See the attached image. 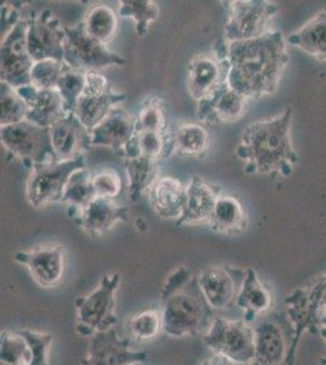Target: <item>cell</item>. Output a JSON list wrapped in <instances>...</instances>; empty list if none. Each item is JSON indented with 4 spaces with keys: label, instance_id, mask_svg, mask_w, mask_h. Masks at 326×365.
<instances>
[{
    "label": "cell",
    "instance_id": "cell-1",
    "mask_svg": "<svg viewBox=\"0 0 326 365\" xmlns=\"http://www.w3.org/2000/svg\"><path fill=\"white\" fill-rule=\"evenodd\" d=\"M227 58L230 66L228 83L248 99H260L277 91L289 63L280 31L250 41L227 42Z\"/></svg>",
    "mask_w": 326,
    "mask_h": 365
},
{
    "label": "cell",
    "instance_id": "cell-2",
    "mask_svg": "<svg viewBox=\"0 0 326 365\" xmlns=\"http://www.w3.org/2000/svg\"><path fill=\"white\" fill-rule=\"evenodd\" d=\"M292 110L280 116L253 122L245 129L236 148L238 158L246 163L248 173L291 175L298 162V155L290 138Z\"/></svg>",
    "mask_w": 326,
    "mask_h": 365
},
{
    "label": "cell",
    "instance_id": "cell-3",
    "mask_svg": "<svg viewBox=\"0 0 326 365\" xmlns=\"http://www.w3.org/2000/svg\"><path fill=\"white\" fill-rule=\"evenodd\" d=\"M213 311L198 287V279L191 278L162 299L163 332L170 337L196 336L210 329L215 320Z\"/></svg>",
    "mask_w": 326,
    "mask_h": 365
},
{
    "label": "cell",
    "instance_id": "cell-4",
    "mask_svg": "<svg viewBox=\"0 0 326 365\" xmlns=\"http://www.w3.org/2000/svg\"><path fill=\"white\" fill-rule=\"evenodd\" d=\"M120 284V274H106L96 290L76 299V328L81 336L93 337L98 332L113 329L112 327L117 323L115 296Z\"/></svg>",
    "mask_w": 326,
    "mask_h": 365
},
{
    "label": "cell",
    "instance_id": "cell-5",
    "mask_svg": "<svg viewBox=\"0 0 326 365\" xmlns=\"http://www.w3.org/2000/svg\"><path fill=\"white\" fill-rule=\"evenodd\" d=\"M87 168L84 155L67 161H51L31 168L26 182V199L36 210L62 202L71 175Z\"/></svg>",
    "mask_w": 326,
    "mask_h": 365
},
{
    "label": "cell",
    "instance_id": "cell-6",
    "mask_svg": "<svg viewBox=\"0 0 326 365\" xmlns=\"http://www.w3.org/2000/svg\"><path fill=\"white\" fill-rule=\"evenodd\" d=\"M287 317L293 327L292 340L285 365H295L296 352L305 332L317 334L320 312L326 307V275L310 287L293 291L285 299Z\"/></svg>",
    "mask_w": 326,
    "mask_h": 365
},
{
    "label": "cell",
    "instance_id": "cell-7",
    "mask_svg": "<svg viewBox=\"0 0 326 365\" xmlns=\"http://www.w3.org/2000/svg\"><path fill=\"white\" fill-rule=\"evenodd\" d=\"M228 5V20L224 27L228 43L250 41L272 32V24L279 6L265 0H233Z\"/></svg>",
    "mask_w": 326,
    "mask_h": 365
},
{
    "label": "cell",
    "instance_id": "cell-8",
    "mask_svg": "<svg viewBox=\"0 0 326 365\" xmlns=\"http://www.w3.org/2000/svg\"><path fill=\"white\" fill-rule=\"evenodd\" d=\"M203 342L215 356L234 364H250L255 356L256 331L245 320L217 317L207 330Z\"/></svg>",
    "mask_w": 326,
    "mask_h": 365
},
{
    "label": "cell",
    "instance_id": "cell-9",
    "mask_svg": "<svg viewBox=\"0 0 326 365\" xmlns=\"http://www.w3.org/2000/svg\"><path fill=\"white\" fill-rule=\"evenodd\" d=\"M65 34L63 61L72 68L100 72L108 67L126 65V58L108 49V44L99 42L88 34L83 20L73 26L65 25Z\"/></svg>",
    "mask_w": 326,
    "mask_h": 365
},
{
    "label": "cell",
    "instance_id": "cell-10",
    "mask_svg": "<svg viewBox=\"0 0 326 365\" xmlns=\"http://www.w3.org/2000/svg\"><path fill=\"white\" fill-rule=\"evenodd\" d=\"M1 145L25 166L58 161L51 145L49 128H43L25 120L16 125L0 127Z\"/></svg>",
    "mask_w": 326,
    "mask_h": 365
},
{
    "label": "cell",
    "instance_id": "cell-11",
    "mask_svg": "<svg viewBox=\"0 0 326 365\" xmlns=\"http://www.w3.org/2000/svg\"><path fill=\"white\" fill-rule=\"evenodd\" d=\"M27 29L29 20H20L3 38L0 46V82L16 89L31 84L34 65L27 44Z\"/></svg>",
    "mask_w": 326,
    "mask_h": 365
},
{
    "label": "cell",
    "instance_id": "cell-12",
    "mask_svg": "<svg viewBox=\"0 0 326 365\" xmlns=\"http://www.w3.org/2000/svg\"><path fill=\"white\" fill-rule=\"evenodd\" d=\"M126 99L127 96L121 91H113L103 73L91 71L87 72V84L73 113L83 125L91 130Z\"/></svg>",
    "mask_w": 326,
    "mask_h": 365
},
{
    "label": "cell",
    "instance_id": "cell-13",
    "mask_svg": "<svg viewBox=\"0 0 326 365\" xmlns=\"http://www.w3.org/2000/svg\"><path fill=\"white\" fill-rule=\"evenodd\" d=\"M227 42L218 43L211 53L198 55L188 67V93L195 101H201L227 82L229 76Z\"/></svg>",
    "mask_w": 326,
    "mask_h": 365
},
{
    "label": "cell",
    "instance_id": "cell-14",
    "mask_svg": "<svg viewBox=\"0 0 326 365\" xmlns=\"http://www.w3.org/2000/svg\"><path fill=\"white\" fill-rule=\"evenodd\" d=\"M65 41V25H62L49 9L29 17L27 44L34 63L48 58L63 61Z\"/></svg>",
    "mask_w": 326,
    "mask_h": 365
},
{
    "label": "cell",
    "instance_id": "cell-15",
    "mask_svg": "<svg viewBox=\"0 0 326 365\" xmlns=\"http://www.w3.org/2000/svg\"><path fill=\"white\" fill-rule=\"evenodd\" d=\"M246 270L229 266H210L198 274V284L213 309H227L235 304Z\"/></svg>",
    "mask_w": 326,
    "mask_h": 365
},
{
    "label": "cell",
    "instance_id": "cell-16",
    "mask_svg": "<svg viewBox=\"0 0 326 365\" xmlns=\"http://www.w3.org/2000/svg\"><path fill=\"white\" fill-rule=\"evenodd\" d=\"M14 261L27 267L34 282L44 289L58 287L66 272V251L61 245L19 251L14 255Z\"/></svg>",
    "mask_w": 326,
    "mask_h": 365
},
{
    "label": "cell",
    "instance_id": "cell-17",
    "mask_svg": "<svg viewBox=\"0 0 326 365\" xmlns=\"http://www.w3.org/2000/svg\"><path fill=\"white\" fill-rule=\"evenodd\" d=\"M148 357L145 351H133L131 341L121 339L115 329H111L91 337L87 354L81 359V365L136 364L146 361Z\"/></svg>",
    "mask_w": 326,
    "mask_h": 365
},
{
    "label": "cell",
    "instance_id": "cell-18",
    "mask_svg": "<svg viewBox=\"0 0 326 365\" xmlns=\"http://www.w3.org/2000/svg\"><path fill=\"white\" fill-rule=\"evenodd\" d=\"M243 94L224 82L211 96L198 103V118L203 125H217L233 123L244 116L246 101Z\"/></svg>",
    "mask_w": 326,
    "mask_h": 365
},
{
    "label": "cell",
    "instance_id": "cell-19",
    "mask_svg": "<svg viewBox=\"0 0 326 365\" xmlns=\"http://www.w3.org/2000/svg\"><path fill=\"white\" fill-rule=\"evenodd\" d=\"M51 145L58 161L83 156L91 146V130L73 113H67L49 128Z\"/></svg>",
    "mask_w": 326,
    "mask_h": 365
},
{
    "label": "cell",
    "instance_id": "cell-20",
    "mask_svg": "<svg viewBox=\"0 0 326 365\" xmlns=\"http://www.w3.org/2000/svg\"><path fill=\"white\" fill-rule=\"evenodd\" d=\"M222 191V187L208 182L201 175H191L190 182L186 185L185 208L177 225H208Z\"/></svg>",
    "mask_w": 326,
    "mask_h": 365
},
{
    "label": "cell",
    "instance_id": "cell-21",
    "mask_svg": "<svg viewBox=\"0 0 326 365\" xmlns=\"http://www.w3.org/2000/svg\"><path fill=\"white\" fill-rule=\"evenodd\" d=\"M76 225L93 237H103L121 222H127L129 210L116 200L96 197L89 206L72 216Z\"/></svg>",
    "mask_w": 326,
    "mask_h": 365
},
{
    "label": "cell",
    "instance_id": "cell-22",
    "mask_svg": "<svg viewBox=\"0 0 326 365\" xmlns=\"http://www.w3.org/2000/svg\"><path fill=\"white\" fill-rule=\"evenodd\" d=\"M91 145L105 146L121 156L136 133V117L117 106L91 130Z\"/></svg>",
    "mask_w": 326,
    "mask_h": 365
},
{
    "label": "cell",
    "instance_id": "cell-23",
    "mask_svg": "<svg viewBox=\"0 0 326 365\" xmlns=\"http://www.w3.org/2000/svg\"><path fill=\"white\" fill-rule=\"evenodd\" d=\"M27 103L26 120L34 125L50 128L67 113L66 106L56 89H38L34 84L17 89Z\"/></svg>",
    "mask_w": 326,
    "mask_h": 365
},
{
    "label": "cell",
    "instance_id": "cell-24",
    "mask_svg": "<svg viewBox=\"0 0 326 365\" xmlns=\"http://www.w3.org/2000/svg\"><path fill=\"white\" fill-rule=\"evenodd\" d=\"M148 197L157 217L178 222L185 208L186 185L173 177H161L150 189Z\"/></svg>",
    "mask_w": 326,
    "mask_h": 365
},
{
    "label": "cell",
    "instance_id": "cell-25",
    "mask_svg": "<svg viewBox=\"0 0 326 365\" xmlns=\"http://www.w3.org/2000/svg\"><path fill=\"white\" fill-rule=\"evenodd\" d=\"M255 331V356L250 365H285L290 346L286 344L282 329L267 320L260 323Z\"/></svg>",
    "mask_w": 326,
    "mask_h": 365
},
{
    "label": "cell",
    "instance_id": "cell-26",
    "mask_svg": "<svg viewBox=\"0 0 326 365\" xmlns=\"http://www.w3.org/2000/svg\"><path fill=\"white\" fill-rule=\"evenodd\" d=\"M272 295L269 287L262 282L252 268L246 269L243 287L240 289L235 306L244 312L245 322H252L256 317L272 307Z\"/></svg>",
    "mask_w": 326,
    "mask_h": 365
},
{
    "label": "cell",
    "instance_id": "cell-27",
    "mask_svg": "<svg viewBox=\"0 0 326 365\" xmlns=\"http://www.w3.org/2000/svg\"><path fill=\"white\" fill-rule=\"evenodd\" d=\"M174 153L172 132H136L132 141L124 149L121 158H131L138 156L162 161Z\"/></svg>",
    "mask_w": 326,
    "mask_h": 365
},
{
    "label": "cell",
    "instance_id": "cell-28",
    "mask_svg": "<svg viewBox=\"0 0 326 365\" xmlns=\"http://www.w3.org/2000/svg\"><path fill=\"white\" fill-rule=\"evenodd\" d=\"M248 225V216L244 205L236 196L222 195L212 213L208 227L213 232L235 235Z\"/></svg>",
    "mask_w": 326,
    "mask_h": 365
},
{
    "label": "cell",
    "instance_id": "cell-29",
    "mask_svg": "<svg viewBox=\"0 0 326 365\" xmlns=\"http://www.w3.org/2000/svg\"><path fill=\"white\" fill-rule=\"evenodd\" d=\"M287 42L300 48L305 53L318 58L326 60V11L317 14L300 31L290 34Z\"/></svg>",
    "mask_w": 326,
    "mask_h": 365
},
{
    "label": "cell",
    "instance_id": "cell-30",
    "mask_svg": "<svg viewBox=\"0 0 326 365\" xmlns=\"http://www.w3.org/2000/svg\"><path fill=\"white\" fill-rule=\"evenodd\" d=\"M158 162L153 158L138 156L124 158V168L128 175L129 197L133 202L141 201L144 194L158 179Z\"/></svg>",
    "mask_w": 326,
    "mask_h": 365
},
{
    "label": "cell",
    "instance_id": "cell-31",
    "mask_svg": "<svg viewBox=\"0 0 326 365\" xmlns=\"http://www.w3.org/2000/svg\"><path fill=\"white\" fill-rule=\"evenodd\" d=\"M174 153L189 158H200L206 154L211 135L203 123L184 122L172 132Z\"/></svg>",
    "mask_w": 326,
    "mask_h": 365
},
{
    "label": "cell",
    "instance_id": "cell-32",
    "mask_svg": "<svg viewBox=\"0 0 326 365\" xmlns=\"http://www.w3.org/2000/svg\"><path fill=\"white\" fill-rule=\"evenodd\" d=\"M96 189L93 187L91 172L87 168L79 170L71 175L70 180L67 182L62 204H66L72 210V215L82 211L84 208L96 199Z\"/></svg>",
    "mask_w": 326,
    "mask_h": 365
},
{
    "label": "cell",
    "instance_id": "cell-33",
    "mask_svg": "<svg viewBox=\"0 0 326 365\" xmlns=\"http://www.w3.org/2000/svg\"><path fill=\"white\" fill-rule=\"evenodd\" d=\"M83 21L88 34L103 44H108L118 29V14L108 5H94Z\"/></svg>",
    "mask_w": 326,
    "mask_h": 365
},
{
    "label": "cell",
    "instance_id": "cell-34",
    "mask_svg": "<svg viewBox=\"0 0 326 365\" xmlns=\"http://www.w3.org/2000/svg\"><path fill=\"white\" fill-rule=\"evenodd\" d=\"M118 17L132 19L139 37L148 34L151 24L160 17V9L153 0H121Z\"/></svg>",
    "mask_w": 326,
    "mask_h": 365
},
{
    "label": "cell",
    "instance_id": "cell-35",
    "mask_svg": "<svg viewBox=\"0 0 326 365\" xmlns=\"http://www.w3.org/2000/svg\"><path fill=\"white\" fill-rule=\"evenodd\" d=\"M27 103L19 94L16 88L6 82H0V127L16 125L26 120Z\"/></svg>",
    "mask_w": 326,
    "mask_h": 365
},
{
    "label": "cell",
    "instance_id": "cell-36",
    "mask_svg": "<svg viewBox=\"0 0 326 365\" xmlns=\"http://www.w3.org/2000/svg\"><path fill=\"white\" fill-rule=\"evenodd\" d=\"M32 352L19 332L3 331L0 335V365H31Z\"/></svg>",
    "mask_w": 326,
    "mask_h": 365
},
{
    "label": "cell",
    "instance_id": "cell-37",
    "mask_svg": "<svg viewBox=\"0 0 326 365\" xmlns=\"http://www.w3.org/2000/svg\"><path fill=\"white\" fill-rule=\"evenodd\" d=\"M136 132H167L168 122L165 103L158 98H149L141 104L136 116Z\"/></svg>",
    "mask_w": 326,
    "mask_h": 365
},
{
    "label": "cell",
    "instance_id": "cell-38",
    "mask_svg": "<svg viewBox=\"0 0 326 365\" xmlns=\"http://www.w3.org/2000/svg\"><path fill=\"white\" fill-rule=\"evenodd\" d=\"M86 84H87V72L76 70L67 65L56 86V91L60 93L65 103L67 113H75L76 106L78 104L79 98L84 91Z\"/></svg>",
    "mask_w": 326,
    "mask_h": 365
},
{
    "label": "cell",
    "instance_id": "cell-39",
    "mask_svg": "<svg viewBox=\"0 0 326 365\" xmlns=\"http://www.w3.org/2000/svg\"><path fill=\"white\" fill-rule=\"evenodd\" d=\"M129 330L136 340L149 341L156 339L163 331L162 312L157 309L141 312L129 322Z\"/></svg>",
    "mask_w": 326,
    "mask_h": 365
},
{
    "label": "cell",
    "instance_id": "cell-40",
    "mask_svg": "<svg viewBox=\"0 0 326 365\" xmlns=\"http://www.w3.org/2000/svg\"><path fill=\"white\" fill-rule=\"evenodd\" d=\"M67 63L58 60H41L34 63L31 71V84L38 89H56Z\"/></svg>",
    "mask_w": 326,
    "mask_h": 365
},
{
    "label": "cell",
    "instance_id": "cell-41",
    "mask_svg": "<svg viewBox=\"0 0 326 365\" xmlns=\"http://www.w3.org/2000/svg\"><path fill=\"white\" fill-rule=\"evenodd\" d=\"M91 179L98 197L116 200L121 195L122 178L115 168L101 167L96 172H91Z\"/></svg>",
    "mask_w": 326,
    "mask_h": 365
},
{
    "label": "cell",
    "instance_id": "cell-42",
    "mask_svg": "<svg viewBox=\"0 0 326 365\" xmlns=\"http://www.w3.org/2000/svg\"><path fill=\"white\" fill-rule=\"evenodd\" d=\"M21 336L25 339L32 352V364L49 365V353L54 337L49 332L34 331L29 329H22Z\"/></svg>",
    "mask_w": 326,
    "mask_h": 365
},
{
    "label": "cell",
    "instance_id": "cell-43",
    "mask_svg": "<svg viewBox=\"0 0 326 365\" xmlns=\"http://www.w3.org/2000/svg\"><path fill=\"white\" fill-rule=\"evenodd\" d=\"M191 277L190 270L186 269L185 267H179L177 269L172 272L170 277L165 279V284L162 287L161 299H165L168 296L172 295L174 291H177L179 287L185 285L189 282Z\"/></svg>",
    "mask_w": 326,
    "mask_h": 365
},
{
    "label": "cell",
    "instance_id": "cell-44",
    "mask_svg": "<svg viewBox=\"0 0 326 365\" xmlns=\"http://www.w3.org/2000/svg\"><path fill=\"white\" fill-rule=\"evenodd\" d=\"M19 20V13L14 8L4 5L1 8V25L9 26V29H13Z\"/></svg>",
    "mask_w": 326,
    "mask_h": 365
},
{
    "label": "cell",
    "instance_id": "cell-45",
    "mask_svg": "<svg viewBox=\"0 0 326 365\" xmlns=\"http://www.w3.org/2000/svg\"><path fill=\"white\" fill-rule=\"evenodd\" d=\"M200 365H234L230 361H228L225 358L220 357V356H213L211 358H207Z\"/></svg>",
    "mask_w": 326,
    "mask_h": 365
},
{
    "label": "cell",
    "instance_id": "cell-46",
    "mask_svg": "<svg viewBox=\"0 0 326 365\" xmlns=\"http://www.w3.org/2000/svg\"><path fill=\"white\" fill-rule=\"evenodd\" d=\"M318 331L326 341V307L320 312L318 319Z\"/></svg>",
    "mask_w": 326,
    "mask_h": 365
},
{
    "label": "cell",
    "instance_id": "cell-47",
    "mask_svg": "<svg viewBox=\"0 0 326 365\" xmlns=\"http://www.w3.org/2000/svg\"><path fill=\"white\" fill-rule=\"evenodd\" d=\"M320 364L326 365V357L325 358H322V359H320Z\"/></svg>",
    "mask_w": 326,
    "mask_h": 365
},
{
    "label": "cell",
    "instance_id": "cell-48",
    "mask_svg": "<svg viewBox=\"0 0 326 365\" xmlns=\"http://www.w3.org/2000/svg\"><path fill=\"white\" fill-rule=\"evenodd\" d=\"M124 365H134V364H124Z\"/></svg>",
    "mask_w": 326,
    "mask_h": 365
}]
</instances>
